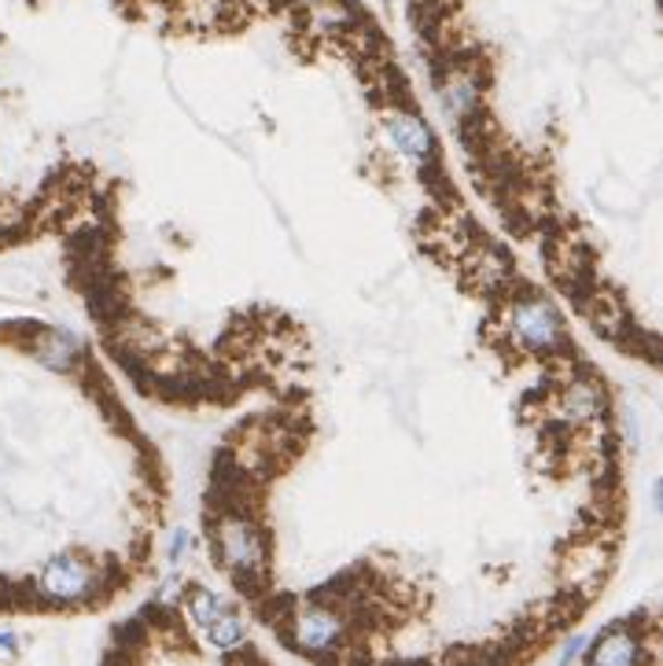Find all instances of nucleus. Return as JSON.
Segmentation results:
<instances>
[{"label": "nucleus", "mask_w": 663, "mask_h": 666, "mask_svg": "<svg viewBox=\"0 0 663 666\" xmlns=\"http://www.w3.org/2000/svg\"><path fill=\"white\" fill-rule=\"evenodd\" d=\"M439 104L446 110L450 122L468 126L479 115V100H484V70L468 59H450L435 74Z\"/></svg>", "instance_id": "obj_2"}, {"label": "nucleus", "mask_w": 663, "mask_h": 666, "mask_svg": "<svg viewBox=\"0 0 663 666\" xmlns=\"http://www.w3.org/2000/svg\"><path fill=\"white\" fill-rule=\"evenodd\" d=\"M185 545H188V534H185V530H177V534H174V541H170V560H177L181 552H185Z\"/></svg>", "instance_id": "obj_14"}, {"label": "nucleus", "mask_w": 663, "mask_h": 666, "mask_svg": "<svg viewBox=\"0 0 663 666\" xmlns=\"http://www.w3.org/2000/svg\"><path fill=\"white\" fill-rule=\"evenodd\" d=\"M233 8H236V0H185L188 23H196V26H218Z\"/></svg>", "instance_id": "obj_11"}, {"label": "nucleus", "mask_w": 663, "mask_h": 666, "mask_svg": "<svg viewBox=\"0 0 663 666\" xmlns=\"http://www.w3.org/2000/svg\"><path fill=\"white\" fill-rule=\"evenodd\" d=\"M512 331L531 350H557L565 347V320L552 302L538 295H524L512 306Z\"/></svg>", "instance_id": "obj_3"}, {"label": "nucleus", "mask_w": 663, "mask_h": 666, "mask_svg": "<svg viewBox=\"0 0 663 666\" xmlns=\"http://www.w3.org/2000/svg\"><path fill=\"white\" fill-rule=\"evenodd\" d=\"M93 582H96L93 568H89L82 557H70V552L53 557L42 571V593L48 600H63V604L89 597V593H93Z\"/></svg>", "instance_id": "obj_5"}, {"label": "nucleus", "mask_w": 663, "mask_h": 666, "mask_svg": "<svg viewBox=\"0 0 663 666\" xmlns=\"http://www.w3.org/2000/svg\"><path fill=\"white\" fill-rule=\"evenodd\" d=\"M0 649H4V652L15 649V638H12V633H0Z\"/></svg>", "instance_id": "obj_15"}, {"label": "nucleus", "mask_w": 663, "mask_h": 666, "mask_svg": "<svg viewBox=\"0 0 663 666\" xmlns=\"http://www.w3.org/2000/svg\"><path fill=\"white\" fill-rule=\"evenodd\" d=\"M361 23L358 8L350 0H310V26L328 37H344Z\"/></svg>", "instance_id": "obj_8"}, {"label": "nucleus", "mask_w": 663, "mask_h": 666, "mask_svg": "<svg viewBox=\"0 0 663 666\" xmlns=\"http://www.w3.org/2000/svg\"><path fill=\"white\" fill-rule=\"evenodd\" d=\"M218 557L236 579H263L269 568L266 534L258 530L255 519L225 516L218 523Z\"/></svg>", "instance_id": "obj_1"}, {"label": "nucleus", "mask_w": 663, "mask_h": 666, "mask_svg": "<svg viewBox=\"0 0 663 666\" xmlns=\"http://www.w3.org/2000/svg\"><path fill=\"white\" fill-rule=\"evenodd\" d=\"M641 659H645V649H641L638 633L612 630L597 641L594 655H590V666H641Z\"/></svg>", "instance_id": "obj_7"}, {"label": "nucleus", "mask_w": 663, "mask_h": 666, "mask_svg": "<svg viewBox=\"0 0 663 666\" xmlns=\"http://www.w3.org/2000/svg\"><path fill=\"white\" fill-rule=\"evenodd\" d=\"M291 633H295L299 649L328 652V649H336L339 638H344V622H339V615H332L328 608H303L295 619H291Z\"/></svg>", "instance_id": "obj_6"}, {"label": "nucleus", "mask_w": 663, "mask_h": 666, "mask_svg": "<svg viewBox=\"0 0 663 666\" xmlns=\"http://www.w3.org/2000/svg\"><path fill=\"white\" fill-rule=\"evenodd\" d=\"M74 342L63 339V336H48V350H45V361H53L56 369H67L70 358H74Z\"/></svg>", "instance_id": "obj_12"}, {"label": "nucleus", "mask_w": 663, "mask_h": 666, "mask_svg": "<svg viewBox=\"0 0 663 666\" xmlns=\"http://www.w3.org/2000/svg\"><path fill=\"white\" fill-rule=\"evenodd\" d=\"M582 649H586V638H582V633H579V638H571L568 644H565V655H560V663H571V659H575V655L582 652Z\"/></svg>", "instance_id": "obj_13"}, {"label": "nucleus", "mask_w": 663, "mask_h": 666, "mask_svg": "<svg viewBox=\"0 0 663 666\" xmlns=\"http://www.w3.org/2000/svg\"><path fill=\"white\" fill-rule=\"evenodd\" d=\"M384 137L387 144L414 166H431V159H435V137H431V129L424 126V118L406 107H391L384 115Z\"/></svg>", "instance_id": "obj_4"}, {"label": "nucleus", "mask_w": 663, "mask_h": 666, "mask_svg": "<svg viewBox=\"0 0 663 666\" xmlns=\"http://www.w3.org/2000/svg\"><path fill=\"white\" fill-rule=\"evenodd\" d=\"M601 406H605V398H601V390L594 387V383H575V387L565 395V417L575 420V423L594 420Z\"/></svg>", "instance_id": "obj_10"}, {"label": "nucleus", "mask_w": 663, "mask_h": 666, "mask_svg": "<svg viewBox=\"0 0 663 666\" xmlns=\"http://www.w3.org/2000/svg\"><path fill=\"white\" fill-rule=\"evenodd\" d=\"M199 630L207 633V641L214 644L218 652H233V649H240V644H244V638H247V630H244V619H240V615H233V611H218L214 619H210L207 626H199Z\"/></svg>", "instance_id": "obj_9"}]
</instances>
